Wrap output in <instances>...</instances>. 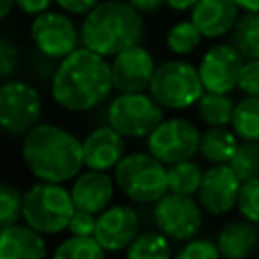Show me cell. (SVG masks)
I'll return each mask as SVG.
<instances>
[{"mask_svg": "<svg viewBox=\"0 0 259 259\" xmlns=\"http://www.w3.org/2000/svg\"><path fill=\"white\" fill-rule=\"evenodd\" d=\"M111 89V63L83 45L59 61L51 81L55 103L67 111H89L105 101Z\"/></svg>", "mask_w": 259, "mask_h": 259, "instance_id": "obj_1", "label": "cell"}, {"mask_svg": "<svg viewBox=\"0 0 259 259\" xmlns=\"http://www.w3.org/2000/svg\"><path fill=\"white\" fill-rule=\"evenodd\" d=\"M22 160L34 178L63 184L85 166L83 142L61 125L36 123L22 140Z\"/></svg>", "mask_w": 259, "mask_h": 259, "instance_id": "obj_2", "label": "cell"}, {"mask_svg": "<svg viewBox=\"0 0 259 259\" xmlns=\"http://www.w3.org/2000/svg\"><path fill=\"white\" fill-rule=\"evenodd\" d=\"M142 38L144 14L127 0H101L81 22V45L103 57H115Z\"/></svg>", "mask_w": 259, "mask_h": 259, "instance_id": "obj_3", "label": "cell"}, {"mask_svg": "<svg viewBox=\"0 0 259 259\" xmlns=\"http://www.w3.org/2000/svg\"><path fill=\"white\" fill-rule=\"evenodd\" d=\"M75 210L71 190L57 182L38 180L22 194V219L42 235H57L69 229Z\"/></svg>", "mask_w": 259, "mask_h": 259, "instance_id": "obj_4", "label": "cell"}, {"mask_svg": "<svg viewBox=\"0 0 259 259\" xmlns=\"http://www.w3.org/2000/svg\"><path fill=\"white\" fill-rule=\"evenodd\" d=\"M115 186L130 198L142 204L158 202L170 192L168 166L150 152H132L113 168Z\"/></svg>", "mask_w": 259, "mask_h": 259, "instance_id": "obj_5", "label": "cell"}, {"mask_svg": "<svg viewBox=\"0 0 259 259\" xmlns=\"http://www.w3.org/2000/svg\"><path fill=\"white\" fill-rule=\"evenodd\" d=\"M148 91L164 109H188L198 103L204 85L198 67L180 59H170L156 65Z\"/></svg>", "mask_w": 259, "mask_h": 259, "instance_id": "obj_6", "label": "cell"}, {"mask_svg": "<svg viewBox=\"0 0 259 259\" xmlns=\"http://www.w3.org/2000/svg\"><path fill=\"white\" fill-rule=\"evenodd\" d=\"M164 119V107L144 93H119L107 107V123L123 138H148Z\"/></svg>", "mask_w": 259, "mask_h": 259, "instance_id": "obj_7", "label": "cell"}, {"mask_svg": "<svg viewBox=\"0 0 259 259\" xmlns=\"http://www.w3.org/2000/svg\"><path fill=\"white\" fill-rule=\"evenodd\" d=\"M42 115L38 91L26 81H4L0 87V125L8 136H26Z\"/></svg>", "mask_w": 259, "mask_h": 259, "instance_id": "obj_8", "label": "cell"}, {"mask_svg": "<svg viewBox=\"0 0 259 259\" xmlns=\"http://www.w3.org/2000/svg\"><path fill=\"white\" fill-rule=\"evenodd\" d=\"M200 148V132L186 117L162 119L148 136V152L166 166L190 160Z\"/></svg>", "mask_w": 259, "mask_h": 259, "instance_id": "obj_9", "label": "cell"}, {"mask_svg": "<svg viewBox=\"0 0 259 259\" xmlns=\"http://www.w3.org/2000/svg\"><path fill=\"white\" fill-rule=\"evenodd\" d=\"M30 38L38 53L61 61L63 57H67L75 49H79L81 28H77V24L71 20L69 12L45 10L36 16H32Z\"/></svg>", "mask_w": 259, "mask_h": 259, "instance_id": "obj_10", "label": "cell"}, {"mask_svg": "<svg viewBox=\"0 0 259 259\" xmlns=\"http://www.w3.org/2000/svg\"><path fill=\"white\" fill-rule=\"evenodd\" d=\"M154 223L168 239L190 241L202 225L200 202H196L190 194L168 192L154 202Z\"/></svg>", "mask_w": 259, "mask_h": 259, "instance_id": "obj_11", "label": "cell"}, {"mask_svg": "<svg viewBox=\"0 0 259 259\" xmlns=\"http://www.w3.org/2000/svg\"><path fill=\"white\" fill-rule=\"evenodd\" d=\"M243 63L245 57L237 51L233 42H217L210 49H206L198 63V73L204 91H214V93L235 91Z\"/></svg>", "mask_w": 259, "mask_h": 259, "instance_id": "obj_12", "label": "cell"}, {"mask_svg": "<svg viewBox=\"0 0 259 259\" xmlns=\"http://www.w3.org/2000/svg\"><path fill=\"white\" fill-rule=\"evenodd\" d=\"M156 71L154 57L142 45L117 53L111 61V79L117 93H144Z\"/></svg>", "mask_w": 259, "mask_h": 259, "instance_id": "obj_13", "label": "cell"}, {"mask_svg": "<svg viewBox=\"0 0 259 259\" xmlns=\"http://www.w3.org/2000/svg\"><path fill=\"white\" fill-rule=\"evenodd\" d=\"M241 184V178L229 164H212L202 174L198 202L210 214H225L237 206Z\"/></svg>", "mask_w": 259, "mask_h": 259, "instance_id": "obj_14", "label": "cell"}, {"mask_svg": "<svg viewBox=\"0 0 259 259\" xmlns=\"http://www.w3.org/2000/svg\"><path fill=\"white\" fill-rule=\"evenodd\" d=\"M138 235H140V217L136 208L125 204H113L97 214L93 237L99 241V245L105 251L127 249Z\"/></svg>", "mask_w": 259, "mask_h": 259, "instance_id": "obj_15", "label": "cell"}, {"mask_svg": "<svg viewBox=\"0 0 259 259\" xmlns=\"http://www.w3.org/2000/svg\"><path fill=\"white\" fill-rule=\"evenodd\" d=\"M125 156V138L113 130L109 123L99 125L87 134L83 140V158L85 166L91 170H111Z\"/></svg>", "mask_w": 259, "mask_h": 259, "instance_id": "obj_16", "label": "cell"}, {"mask_svg": "<svg viewBox=\"0 0 259 259\" xmlns=\"http://www.w3.org/2000/svg\"><path fill=\"white\" fill-rule=\"evenodd\" d=\"M241 12L237 0H198L190 10V20L204 38H221L235 28Z\"/></svg>", "mask_w": 259, "mask_h": 259, "instance_id": "obj_17", "label": "cell"}, {"mask_svg": "<svg viewBox=\"0 0 259 259\" xmlns=\"http://www.w3.org/2000/svg\"><path fill=\"white\" fill-rule=\"evenodd\" d=\"M71 196L77 208L99 214L111 204L113 180L103 170H87L79 174L71 186Z\"/></svg>", "mask_w": 259, "mask_h": 259, "instance_id": "obj_18", "label": "cell"}, {"mask_svg": "<svg viewBox=\"0 0 259 259\" xmlns=\"http://www.w3.org/2000/svg\"><path fill=\"white\" fill-rule=\"evenodd\" d=\"M217 247L225 259H249L259 247V227L249 219H235L223 225Z\"/></svg>", "mask_w": 259, "mask_h": 259, "instance_id": "obj_19", "label": "cell"}, {"mask_svg": "<svg viewBox=\"0 0 259 259\" xmlns=\"http://www.w3.org/2000/svg\"><path fill=\"white\" fill-rule=\"evenodd\" d=\"M47 243L42 233L24 225H10L0 233V259H45Z\"/></svg>", "mask_w": 259, "mask_h": 259, "instance_id": "obj_20", "label": "cell"}, {"mask_svg": "<svg viewBox=\"0 0 259 259\" xmlns=\"http://www.w3.org/2000/svg\"><path fill=\"white\" fill-rule=\"evenodd\" d=\"M237 138L239 136L235 134V130L231 132L227 130V125H206V130L200 134L198 152L210 164H229L239 146Z\"/></svg>", "mask_w": 259, "mask_h": 259, "instance_id": "obj_21", "label": "cell"}, {"mask_svg": "<svg viewBox=\"0 0 259 259\" xmlns=\"http://www.w3.org/2000/svg\"><path fill=\"white\" fill-rule=\"evenodd\" d=\"M235 105L237 103L229 97V93L204 91L196 103V111L206 125H229L233 121Z\"/></svg>", "mask_w": 259, "mask_h": 259, "instance_id": "obj_22", "label": "cell"}, {"mask_svg": "<svg viewBox=\"0 0 259 259\" xmlns=\"http://www.w3.org/2000/svg\"><path fill=\"white\" fill-rule=\"evenodd\" d=\"M231 42L245 59H259V12H243L231 30Z\"/></svg>", "mask_w": 259, "mask_h": 259, "instance_id": "obj_23", "label": "cell"}, {"mask_svg": "<svg viewBox=\"0 0 259 259\" xmlns=\"http://www.w3.org/2000/svg\"><path fill=\"white\" fill-rule=\"evenodd\" d=\"M125 251V259H172L168 237L162 231L140 233Z\"/></svg>", "mask_w": 259, "mask_h": 259, "instance_id": "obj_24", "label": "cell"}, {"mask_svg": "<svg viewBox=\"0 0 259 259\" xmlns=\"http://www.w3.org/2000/svg\"><path fill=\"white\" fill-rule=\"evenodd\" d=\"M231 125L241 140L259 142V95H247L235 105Z\"/></svg>", "mask_w": 259, "mask_h": 259, "instance_id": "obj_25", "label": "cell"}, {"mask_svg": "<svg viewBox=\"0 0 259 259\" xmlns=\"http://www.w3.org/2000/svg\"><path fill=\"white\" fill-rule=\"evenodd\" d=\"M202 170L190 160H182L168 166V188L178 194H198L202 182Z\"/></svg>", "mask_w": 259, "mask_h": 259, "instance_id": "obj_26", "label": "cell"}, {"mask_svg": "<svg viewBox=\"0 0 259 259\" xmlns=\"http://www.w3.org/2000/svg\"><path fill=\"white\" fill-rule=\"evenodd\" d=\"M202 38H204L202 32L198 30V26L190 18L178 20L166 32V47L174 55H190L194 49H198Z\"/></svg>", "mask_w": 259, "mask_h": 259, "instance_id": "obj_27", "label": "cell"}, {"mask_svg": "<svg viewBox=\"0 0 259 259\" xmlns=\"http://www.w3.org/2000/svg\"><path fill=\"white\" fill-rule=\"evenodd\" d=\"M53 259H105V249L95 237L71 235L55 249Z\"/></svg>", "mask_w": 259, "mask_h": 259, "instance_id": "obj_28", "label": "cell"}, {"mask_svg": "<svg viewBox=\"0 0 259 259\" xmlns=\"http://www.w3.org/2000/svg\"><path fill=\"white\" fill-rule=\"evenodd\" d=\"M229 166L235 170L241 182L259 178V142L243 140V144L237 146L233 158L229 160Z\"/></svg>", "mask_w": 259, "mask_h": 259, "instance_id": "obj_29", "label": "cell"}, {"mask_svg": "<svg viewBox=\"0 0 259 259\" xmlns=\"http://www.w3.org/2000/svg\"><path fill=\"white\" fill-rule=\"evenodd\" d=\"M22 217V194L12 184L0 186V227L6 229L16 225Z\"/></svg>", "mask_w": 259, "mask_h": 259, "instance_id": "obj_30", "label": "cell"}, {"mask_svg": "<svg viewBox=\"0 0 259 259\" xmlns=\"http://www.w3.org/2000/svg\"><path fill=\"white\" fill-rule=\"evenodd\" d=\"M237 208L243 219H249L259 225V178H251L241 184Z\"/></svg>", "mask_w": 259, "mask_h": 259, "instance_id": "obj_31", "label": "cell"}, {"mask_svg": "<svg viewBox=\"0 0 259 259\" xmlns=\"http://www.w3.org/2000/svg\"><path fill=\"white\" fill-rule=\"evenodd\" d=\"M172 259H221V251L217 243L208 239H190Z\"/></svg>", "mask_w": 259, "mask_h": 259, "instance_id": "obj_32", "label": "cell"}, {"mask_svg": "<svg viewBox=\"0 0 259 259\" xmlns=\"http://www.w3.org/2000/svg\"><path fill=\"white\" fill-rule=\"evenodd\" d=\"M237 89L245 95H259V59H245Z\"/></svg>", "mask_w": 259, "mask_h": 259, "instance_id": "obj_33", "label": "cell"}, {"mask_svg": "<svg viewBox=\"0 0 259 259\" xmlns=\"http://www.w3.org/2000/svg\"><path fill=\"white\" fill-rule=\"evenodd\" d=\"M95 225H97L95 212L77 208L73 219H71V223H69V231L75 237H93L95 235Z\"/></svg>", "mask_w": 259, "mask_h": 259, "instance_id": "obj_34", "label": "cell"}, {"mask_svg": "<svg viewBox=\"0 0 259 259\" xmlns=\"http://www.w3.org/2000/svg\"><path fill=\"white\" fill-rule=\"evenodd\" d=\"M16 65H18V47L8 36H4L0 40V77L8 79L14 73Z\"/></svg>", "mask_w": 259, "mask_h": 259, "instance_id": "obj_35", "label": "cell"}, {"mask_svg": "<svg viewBox=\"0 0 259 259\" xmlns=\"http://www.w3.org/2000/svg\"><path fill=\"white\" fill-rule=\"evenodd\" d=\"M101 0H55V4L69 12V14H77V16H85L91 8H95Z\"/></svg>", "mask_w": 259, "mask_h": 259, "instance_id": "obj_36", "label": "cell"}, {"mask_svg": "<svg viewBox=\"0 0 259 259\" xmlns=\"http://www.w3.org/2000/svg\"><path fill=\"white\" fill-rule=\"evenodd\" d=\"M53 2H55V0H16V6H18L24 14L36 16V14L45 12V10H51Z\"/></svg>", "mask_w": 259, "mask_h": 259, "instance_id": "obj_37", "label": "cell"}, {"mask_svg": "<svg viewBox=\"0 0 259 259\" xmlns=\"http://www.w3.org/2000/svg\"><path fill=\"white\" fill-rule=\"evenodd\" d=\"M134 8H138L142 14H154L164 4V0H127Z\"/></svg>", "mask_w": 259, "mask_h": 259, "instance_id": "obj_38", "label": "cell"}, {"mask_svg": "<svg viewBox=\"0 0 259 259\" xmlns=\"http://www.w3.org/2000/svg\"><path fill=\"white\" fill-rule=\"evenodd\" d=\"M198 0H164V4L174 12H190Z\"/></svg>", "mask_w": 259, "mask_h": 259, "instance_id": "obj_39", "label": "cell"}, {"mask_svg": "<svg viewBox=\"0 0 259 259\" xmlns=\"http://www.w3.org/2000/svg\"><path fill=\"white\" fill-rule=\"evenodd\" d=\"M243 12H259V0H237Z\"/></svg>", "mask_w": 259, "mask_h": 259, "instance_id": "obj_40", "label": "cell"}, {"mask_svg": "<svg viewBox=\"0 0 259 259\" xmlns=\"http://www.w3.org/2000/svg\"><path fill=\"white\" fill-rule=\"evenodd\" d=\"M14 6H16V0H0V18H6Z\"/></svg>", "mask_w": 259, "mask_h": 259, "instance_id": "obj_41", "label": "cell"}]
</instances>
